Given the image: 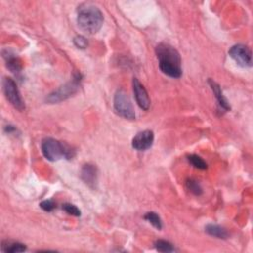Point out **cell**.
Masks as SVG:
<instances>
[{
    "label": "cell",
    "instance_id": "6da1fadb",
    "mask_svg": "<svg viewBox=\"0 0 253 253\" xmlns=\"http://www.w3.org/2000/svg\"><path fill=\"white\" fill-rule=\"evenodd\" d=\"M160 70L172 78L182 75L181 57L175 47L166 42L159 43L155 48Z\"/></svg>",
    "mask_w": 253,
    "mask_h": 253
},
{
    "label": "cell",
    "instance_id": "7a4b0ae2",
    "mask_svg": "<svg viewBox=\"0 0 253 253\" xmlns=\"http://www.w3.org/2000/svg\"><path fill=\"white\" fill-rule=\"evenodd\" d=\"M104 22L100 9L92 4H83L77 11V23L82 31L87 34L97 33Z\"/></svg>",
    "mask_w": 253,
    "mask_h": 253
},
{
    "label": "cell",
    "instance_id": "3957f363",
    "mask_svg": "<svg viewBox=\"0 0 253 253\" xmlns=\"http://www.w3.org/2000/svg\"><path fill=\"white\" fill-rule=\"evenodd\" d=\"M41 148L43 156L49 161H57L62 157L71 159L75 155V150L71 146L52 137L42 139Z\"/></svg>",
    "mask_w": 253,
    "mask_h": 253
},
{
    "label": "cell",
    "instance_id": "277c9868",
    "mask_svg": "<svg viewBox=\"0 0 253 253\" xmlns=\"http://www.w3.org/2000/svg\"><path fill=\"white\" fill-rule=\"evenodd\" d=\"M80 81H81L80 73L74 74V76L70 82L64 84L63 86L59 87L57 90H55L54 92L49 94L46 98V101L50 104H54V103L61 102L63 100L73 96L79 89Z\"/></svg>",
    "mask_w": 253,
    "mask_h": 253
},
{
    "label": "cell",
    "instance_id": "5b68a950",
    "mask_svg": "<svg viewBox=\"0 0 253 253\" xmlns=\"http://www.w3.org/2000/svg\"><path fill=\"white\" fill-rule=\"evenodd\" d=\"M114 110L122 118L126 120H134L135 113L129 97L126 92L120 89L116 92L114 97Z\"/></svg>",
    "mask_w": 253,
    "mask_h": 253
},
{
    "label": "cell",
    "instance_id": "8992f818",
    "mask_svg": "<svg viewBox=\"0 0 253 253\" xmlns=\"http://www.w3.org/2000/svg\"><path fill=\"white\" fill-rule=\"evenodd\" d=\"M3 91L7 98V100L11 103V105L19 111H23L25 109L24 101L21 97L19 89L17 87L16 82L10 78L5 77L3 80Z\"/></svg>",
    "mask_w": 253,
    "mask_h": 253
},
{
    "label": "cell",
    "instance_id": "52a82bcc",
    "mask_svg": "<svg viewBox=\"0 0 253 253\" xmlns=\"http://www.w3.org/2000/svg\"><path fill=\"white\" fill-rule=\"evenodd\" d=\"M228 54L239 66L251 67L252 55H251V50L249 49L248 46L241 43L235 44L229 49Z\"/></svg>",
    "mask_w": 253,
    "mask_h": 253
},
{
    "label": "cell",
    "instance_id": "ba28073f",
    "mask_svg": "<svg viewBox=\"0 0 253 253\" xmlns=\"http://www.w3.org/2000/svg\"><path fill=\"white\" fill-rule=\"evenodd\" d=\"M154 134L150 129H145L138 132L131 141V145L134 149L138 151H143L150 148L153 144Z\"/></svg>",
    "mask_w": 253,
    "mask_h": 253
},
{
    "label": "cell",
    "instance_id": "9c48e42d",
    "mask_svg": "<svg viewBox=\"0 0 253 253\" xmlns=\"http://www.w3.org/2000/svg\"><path fill=\"white\" fill-rule=\"evenodd\" d=\"M132 89L134 93V97L137 105L144 111H147L150 107V99L148 93L144 86L139 82L137 78H133L132 80Z\"/></svg>",
    "mask_w": 253,
    "mask_h": 253
},
{
    "label": "cell",
    "instance_id": "30bf717a",
    "mask_svg": "<svg viewBox=\"0 0 253 253\" xmlns=\"http://www.w3.org/2000/svg\"><path fill=\"white\" fill-rule=\"evenodd\" d=\"M81 178L91 188H95L98 182V170L93 164H84L81 169Z\"/></svg>",
    "mask_w": 253,
    "mask_h": 253
},
{
    "label": "cell",
    "instance_id": "8fae6325",
    "mask_svg": "<svg viewBox=\"0 0 253 253\" xmlns=\"http://www.w3.org/2000/svg\"><path fill=\"white\" fill-rule=\"evenodd\" d=\"M3 57L6 61V66L8 67V69L10 71H12L13 73H20L23 69V64L21 59L17 56V54H15L14 52H12L11 50H4L3 51Z\"/></svg>",
    "mask_w": 253,
    "mask_h": 253
},
{
    "label": "cell",
    "instance_id": "7c38bea8",
    "mask_svg": "<svg viewBox=\"0 0 253 253\" xmlns=\"http://www.w3.org/2000/svg\"><path fill=\"white\" fill-rule=\"evenodd\" d=\"M209 84H210V87H211V89L212 90V92L214 94V97L217 101V104H218L219 108L223 111H229L230 110L229 103H228L227 99L224 97L219 85L211 79H209Z\"/></svg>",
    "mask_w": 253,
    "mask_h": 253
},
{
    "label": "cell",
    "instance_id": "4fadbf2b",
    "mask_svg": "<svg viewBox=\"0 0 253 253\" xmlns=\"http://www.w3.org/2000/svg\"><path fill=\"white\" fill-rule=\"evenodd\" d=\"M205 231L216 238H220V239H225L228 237V232L226 231L225 228H223L220 225L217 224H213V223H210L205 227Z\"/></svg>",
    "mask_w": 253,
    "mask_h": 253
},
{
    "label": "cell",
    "instance_id": "5bb4252c",
    "mask_svg": "<svg viewBox=\"0 0 253 253\" xmlns=\"http://www.w3.org/2000/svg\"><path fill=\"white\" fill-rule=\"evenodd\" d=\"M27 249L26 245L20 242H15V241H3L1 250L3 252H10V253H15V252H23Z\"/></svg>",
    "mask_w": 253,
    "mask_h": 253
},
{
    "label": "cell",
    "instance_id": "9a60e30c",
    "mask_svg": "<svg viewBox=\"0 0 253 253\" xmlns=\"http://www.w3.org/2000/svg\"><path fill=\"white\" fill-rule=\"evenodd\" d=\"M144 219L147 220L149 223H151L155 228L157 229H161L162 228V221L160 216L154 212V211H149L146 212L144 215Z\"/></svg>",
    "mask_w": 253,
    "mask_h": 253
},
{
    "label": "cell",
    "instance_id": "2e32d148",
    "mask_svg": "<svg viewBox=\"0 0 253 253\" xmlns=\"http://www.w3.org/2000/svg\"><path fill=\"white\" fill-rule=\"evenodd\" d=\"M154 247L159 252H173V251H175L174 246L169 241L162 240V239L156 240L154 242Z\"/></svg>",
    "mask_w": 253,
    "mask_h": 253
},
{
    "label": "cell",
    "instance_id": "e0dca14e",
    "mask_svg": "<svg viewBox=\"0 0 253 253\" xmlns=\"http://www.w3.org/2000/svg\"><path fill=\"white\" fill-rule=\"evenodd\" d=\"M188 160H189V162L193 166H195L198 169L206 170L208 168V165L204 161V159L202 157H200L199 155H197V154H190V155H188Z\"/></svg>",
    "mask_w": 253,
    "mask_h": 253
},
{
    "label": "cell",
    "instance_id": "ac0fdd59",
    "mask_svg": "<svg viewBox=\"0 0 253 253\" xmlns=\"http://www.w3.org/2000/svg\"><path fill=\"white\" fill-rule=\"evenodd\" d=\"M186 186H187V189L194 195L196 196H199L203 193V190H202V187L201 185L199 184L198 181L194 180V179H189L187 182H186Z\"/></svg>",
    "mask_w": 253,
    "mask_h": 253
},
{
    "label": "cell",
    "instance_id": "d6986e66",
    "mask_svg": "<svg viewBox=\"0 0 253 253\" xmlns=\"http://www.w3.org/2000/svg\"><path fill=\"white\" fill-rule=\"evenodd\" d=\"M62 210L65 211L68 214H71V215L79 216L81 214L80 210L75 205H73V204H69V203L63 204L62 205Z\"/></svg>",
    "mask_w": 253,
    "mask_h": 253
},
{
    "label": "cell",
    "instance_id": "ffe728a7",
    "mask_svg": "<svg viewBox=\"0 0 253 253\" xmlns=\"http://www.w3.org/2000/svg\"><path fill=\"white\" fill-rule=\"evenodd\" d=\"M73 43L78 47V48H86L88 45V41L85 37L83 36H76L73 39Z\"/></svg>",
    "mask_w": 253,
    "mask_h": 253
},
{
    "label": "cell",
    "instance_id": "44dd1931",
    "mask_svg": "<svg viewBox=\"0 0 253 253\" xmlns=\"http://www.w3.org/2000/svg\"><path fill=\"white\" fill-rule=\"evenodd\" d=\"M40 207L45 211H51L56 208L55 203L52 200H44V201L41 202Z\"/></svg>",
    "mask_w": 253,
    "mask_h": 253
}]
</instances>
